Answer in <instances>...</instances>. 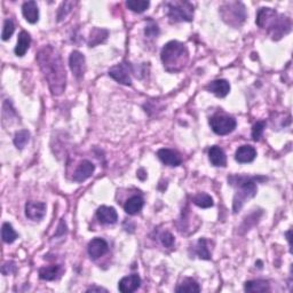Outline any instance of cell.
Returning a JSON list of instances; mask_svg holds the SVG:
<instances>
[{
  "label": "cell",
  "instance_id": "cell-1",
  "mask_svg": "<svg viewBox=\"0 0 293 293\" xmlns=\"http://www.w3.org/2000/svg\"><path fill=\"white\" fill-rule=\"evenodd\" d=\"M37 62L53 95H61L65 90L66 72L61 55L52 46H45L37 54Z\"/></svg>",
  "mask_w": 293,
  "mask_h": 293
},
{
  "label": "cell",
  "instance_id": "cell-2",
  "mask_svg": "<svg viewBox=\"0 0 293 293\" xmlns=\"http://www.w3.org/2000/svg\"><path fill=\"white\" fill-rule=\"evenodd\" d=\"M257 24L261 29H266L274 40L281 39L291 31V20L271 8H261L258 12Z\"/></svg>",
  "mask_w": 293,
  "mask_h": 293
},
{
  "label": "cell",
  "instance_id": "cell-3",
  "mask_svg": "<svg viewBox=\"0 0 293 293\" xmlns=\"http://www.w3.org/2000/svg\"><path fill=\"white\" fill-rule=\"evenodd\" d=\"M161 58L166 71L179 72L186 68L189 60V53L185 44L173 40L164 46Z\"/></svg>",
  "mask_w": 293,
  "mask_h": 293
},
{
  "label": "cell",
  "instance_id": "cell-4",
  "mask_svg": "<svg viewBox=\"0 0 293 293\" xmlns=\"http://www.w3.org/2000/svg\"><path fill=\"white\" fill-rule=\"evenodd\" d=\"M257 178H248V176H230L229 178V181L232 186L235 183H237L239 186L238 192L236 193L234 197V202H232V212L234 213H237L242 210V207L244 206V204L248 202L249 199L253 198L254 196L257 195L258 188L256 185Z\"/></svg>",
  "mask_w": 293,
  "mask_h": 293
},
{
  "label": "cell",
  "instance_id": "cell-5",
  "mask_svg": "<svg viewBox=\"0 0 293 293\" xmlns=\"http://www.w3.org/2000/svg\"><path fill=\"white\" fill-rule=\"evenodd\" d=\"M220 15L222 20L229 26L238 28L245 22L246 10L242 2L231 1L226 2L220 7Z\"/></svg>",
  "mask_w": 293,
  "mask_h": 293
},
{
  "label": "cell",
  "instance_id": "cell-6",
  "mask_svg": "<svg viewBox=\"0 0 293 293\" xmlns=\"http://www.w3.org/2000/svg\"><path fill=\"white\" fill-rule=\"evenodd\" d=\"M167 15L171 22H190L194 17V6L188 1L166 2Z\"/></svg>",
  "mask_w": 293,
  "mask_h": 293
},
{
  "label": "cell",
  "instance_id": "cell-7",
  "mask_svg": "<svg viewBox=\"0 0 293 293\" xmlns=\"http://www.w3.org/2000/svg\"><path fill=\"white\" fill-rule=\"evenodd\" d=\"M210 125L215 134H218V135H227V134L231 133L236 129L237 123L232 117L218 114L210 119Z\"/></svg>",
  "mask_w": 293,
  "mask_h": 293
},
{
  "label": "cell",
  "instance_id": "cell-8",
  "mask_svg": "<svg viewBox=\"0 0 293 293\" xmlns=\"http://www.w3.org/2000/svg\"><path fill=\"white\" fill-rule=\"evenodd\" d=\"M109 76L111 78H114L116 82L123 85L132 84V79H130V65L129 63H121V65L112 66L109 70Z\"/></svg>",
  "mask_w": 293,
  "mask_h": 293
},
{
  "label": "cell",
  "instance_id": "cell-9",
  "mask_svg": "<svg viewBox=\"0 0 293 293\" xmlns=\"http://www.w3.org/2000/svg\"><path fill=\"white\" fill-rule=\"evenodd\" d=\"M69 65L77 79L83 78L85 69H86V61H85V56L82 53L78 51H73L71 54H70Z\"/></svg>",
  "mask_w": 293,
  "mask_h": 293
},
{
  "label": "cell",
  "instance_id": "cell-10",
  "mask_svg": "<svg viewBox=\"0 0 293 293\" xmlns=\"http://www.w3.org/2000/svg\"><path fill=\"white\" fill-rule=\"evenodd\" d=\"M108 249H109L108 243L105 242L103 238H100V237L92 239V241L88 243V246H87L88 254H90L92 259H98V258L104 256V254L108 252Z\"/></svg>",
  "mask_w": 293,
  "mask_h": 293
},
{
  "label": "cell",
  "instance_id": "cell-11",
  "mask_svg": "<svg viewBox=\"0 0 293 293\" xmlns=\"http://www.w3.org/2000/svg\"><path fill=\"white\" fill-rule=\"evenodd\" d=\"M46 214V204L42 202H28L26 204V215L33 221H40Z\"/></svg>",
  "mask_w": 293,
  "mask_h": 293
},
{
  "label": "cell",
  "instance_id": "cell-12",
  "mask_svg": "<svg viewBox=\"0 0 293 293\" xmlns=\"http://www.w3.org/2000/svg\"><path fill=\"white\" fill-rule=\"evenodd\" d=\"M141 285V278L137 274H132L130 276L123 277L118 283L119 291L123 293H130L136 291Z\"/></svg>",
  "mask_w": 293,
  "mask_h": 293
},
{
  "label": "cell",
  "instance_id": "cell-13",
  "mask_svg": "<svg viewBox=\"0 0 293 293\" xmlns=\"http://www.w3.org/2000/svg\"><path fill=\"white\" fill-rule=\"evenodd\" d=\"M157 156L165 165H168V166L175 167L182 163L181 156L172 149H165V148L164 149H160L157 151Z\"/></svg>",
  "mask_w": 293,
  "mask_h": 293
},
{
  "label": "cell",
  "instance_id": "cell-14",
  "mask_svg": "<svg viewBox=\"0 0 293 293\" xmlns=\"http://www.w3.org/2000/svg\"><path fill=\"white\" fill-rule=\"evenodd\" d=\"M95 171V165L90 161H83L73 173V181L83 182L91 178Z\"/></svg>",
  "mask_w": 293,
  "mask_h": 293
},
{
  "label": "cell",
  "instance_id": "cell-15",
  "mask_svg": "<svg viewBox=\"0 0 293 293\" xmlns=\"http://www.w3.org/2000/svg\"><path fill=\"white\" fill-rule=\"evenodd\" d=\"M97 217L98 221L103 225H112L116 224L118 220V214L114 207L110 206H101L97 211Z\"/></svg>",
  "mask_w": 293,
  "mask_h": 293
},
{
  "label": "cell",
  "instance_id": "cell-16",
  "mask_svg": "<svg viewBox=\"0 0 293 293\" xmlns=\"http://www.w3.org/2000/svg\"><path fill=\"white\" fill-rule=\"evenodd\" d=\"M257 157V150L254 149V147L249 146H242L239 147L237 150H236L235 154V160L241 164L245 163H251Z\"/></svg>",
  "mask_w": 293,
  "mask_h": 293
},
{
  "label": "cell",
  "instance_id": "cell-17",
  "mask_svg": "<svg viewBox=\"0 0 293 293\" xmlns=\"http://www.w3.org/2000/svg\"><path fill=\"white\" fill-rule=\"evenodd\" d=\"M22 13L24 19L31 24L37 23L38 20H39V9H38L37 2L33 1V0L23 3Z\"/></svg>",
  "mask_w": 293,
  "mask_h": 293
},
{
  "label": "cell",
  "instance_id": "cell-18",
  "mask_svg": "<svg viewBox=\"0 0 293 293\" xmlns=\"http://www.w3.org/2000/svg\"><path fill=\"white\" fill-rule=\"evenodd\" d=\"M206 90L209 92H212V93L217 95L218 98H225L227 97L229 91H230V85L225 79H217L207 85Z\"/></svg>",
  "mask_w": 293,
  "mask_h": 293
},
{
  "label": "cell",
  "instance_id": "cell-19",
  "mask_svg": "<svg viewBox=\"0 0 293 293\" xmlns=\"http://www.w3.org/2000/svg\"><path fill=\"white\" fill-rule=\"evenodd\" d=\"M209 158L213 166L224 167L227 164V157H226L225 151L218 146L211 147L209 150Z\"/></svg>",
  "mask_w": 293,
  "mask_h": 293
},
{
  "label": "cell",
  "instance_id": "cell-20",
  "mask_svg": "<svg viewBox=\"0 0 293 293\" xmlns=\"http://www.w3.org/2000/svg\"><path fill=\"white\" fill-rule=\"evenodd\" d=\"M143 205H144V200L142 197L132 196L130 198L126 200V203L124 205V210L127 214L134 215V214H137L141 210H142Z\"/></svg>",
  "mask_w": 293,
  "mask_h": 293
},
{
  "label": "cell",
  "instance_id": "cell-21",
  "mask_svg": "<svg viewBox=\"0 0 293 293\" xmlns=\"http://www.w3.org/2000/svg\"><path fill=\"white\" fill-rule=\"evenodd\" d=\"M31 44V37L30 34L27 33V31H22L19 34V38H17V44L15 47V54L17 56H24L26 53L28 52V49L30 47Z\"/></svg>",
  "mask_w": 293,
  "mask_h": 293
},
{
  "label": "cell",
  "instance_id": "cell-22",
  "mask_svg": "<svg viewBox=\"0 0 293 293\" xmlns=\"http://www.w3.org/2000/svg\"><path fill=\"white\" fill-rule=\"evenodd\" d=\"M61 273V266L52 264V266L42 267L39 269V277L44 281H54Z\"/></svg>",
  "mask_w": 293,
  "mask_h": 293
},
{
  "label": "cell",
  "instance_id": "cell-23",
  "mask_svg": "<svg viewBox=\"0 0 293 293\" xmlns=\"http://www.w3.org/2000/svg\"><path fill=\"white\" fill-rule=\"evenodd\" d=\"M244 290L246 292H267L270 290L269 283L263 280L257 281H249L244 285Z\"/></svg>",
  "mask_w": 293,
  "mask_h": 293
},
{
  "label": "cell",
  "instance_id": "cell-24",
  "mask_svg": "<svg viewBox=\"0 0 293 293\" xmlns=\"http://www.w3.org/2000/svg\"><path fill=\"white\" fill-rule=\"evenodd\" d=\"M108 30L104 29H98V28H95V29L92 30L91 36H90V40H88V45L90 47H94L101 42H103L108 37Z\"/></svg>",
  "mask_w": 293,
  "mask_h": 293
},
{
  "label": "cell",
  "instance_id": "cell-25",
  "mask_svg": "<svg viewBox=\"0 0 293 293\" xmlns=\"http://www.w3.org/2000/svg\"><path fill=\"white\" fill-rule=\"evenodd\" d=\"M176 292H187V293H194V292H200V288L196 281L192 278H186L178 288L175 289Z\"/></svg>",
  "mask_w": 293,
  "mask_h": 293
},
{
  "label": "cell",
  "instance_id": "cell-26",
  "mask_svg": "<svg viewBox=\"0 0 293 293\" xmlns=\"http://www.w3.org/2000/svg\"><path fill=\"white\" fill-rule=\"evenodd\" d=\"M193 203L202 209H209L213 206V198L205 193H200L193 197Z\"/></svg>",
  "mask_w": 293,
  "mask_h": 293
},
{
  "label": "cell",
  "instance_id": "cell-27",
  "mask_svg": "<svg viewBox=\"0 0 293 293\" xmlns=\"http://www.w3.org/2000/svg\"><path fill=\"white\" fill-rule=\"evenodd\" d=\"M149 5L150 2L146 1V0H129L126 1V6L134 13H143Z\"/></svg>",
  "mask_w": 293,
  "mask_h": 293
},
{
  "label": "cell",
  "instance_id": "cell-28",
  "mask_svg": "<svg viewBox=\"0 0 293 293\" xmlns=\"http://www.w3.org/2000/svg\"><path fill=\"white\" fill-rule=\"evenodd\" d=\"M1 237H2V241L5 243H13L15 239L17 238V234L16 231L14 230L12 225L9 224H3L2 225V229H1Z\"/></svg>",
  "mask_w": 293,
  "mask_h": 293
},
{
  "label": "cell",
  "instance_id": "cell-29",
  "mask_svg": "<svg viewBox=\"0 0 293 293\" xmlns=\"http://www.w3.org/2000/svg\"><path fill=\"white\" fill-rule=\"evenodd\" d=\"M30 140V133L28 132L27 130H19L15 134V137H14V144L17 149H23L24 147L27 146V143L29 142Z\"/></svg>",
  "mask_w": 293,
  "mask_h": 293
},
{
  "label": "cell",
  "instance_id": "cell-30",
  "mask_svg": "<svg viewBox=\"0 0 293 293\" xmlns=\"http://www.w3.org/2000/svg\"><path fill=\"white\" fill-rule=\"evenodd\" d=\"M196 253L200 259L204 260H210L211 259V253L209 251V248H207V242L205 238H200L196 244Z\"/></svg>",
  "mask_w": 293,
  "mask_h": 293
},
{
  "label": "cell",
  "instance_id": "cell-31",
  "mask_svg": "<svg viewBox=\"0 0 293 293\" xmlns=\"http://www.w3.org/2000/svg\"><path fill=\"white\" fill-rule=\"evenodd\" d=\"M14 30H15V26H14L12 20H5L3 22V28H2V33H1V38L2 40H8L12 34L14 33Z\"/></svg>",
  "mask_w": 293,
  "mask_h": 293
},
{
  "label": "cell",
  "instance_id": "cell-32",
  "mask_svg": "<svg viewBox=\"0 0 293 293\" xmlns=\"http://www.w3.org/2000/svg\"><path fill=\"white\" fill-rule=\"evenodd\" d=\"M264 127H266V122H264V121L257 122L256 124L253 125V129H252V139L254 141H259L260 140V137L262 136Z\"/></svg>",
  "mask_w": 293,
  "mask_h": 293
},
{
  "label": "cell",
  "instance_id": "cell-33",
  "mask_svg": "<svg viewBox=\"0 0 293 293\" xmlns=\"http://www.w3.org/2000/svg\"><path fill=\"white\" fill-rule=\"evenodd\" d=\"M73 6V2H69V1H65L63 2L61 7L59 8V14H58V19L59 21H61L65 19L66 16V14H68L70 10H71V7Z\"/></svg>",
  "mask_w": 293,
  "mask_h": 293
},
{
  "label": "cell",
  "instance_id": "cell-34",
  "mask_svg": "<svg viewBox=\"0 0 293 293\" xmlns=\"http://www.w3.org/2000/svg\"><path fill=\"white\" fill-rule=\"evenodd\" d=\"M161 241L162 244L166 246V248H172L173 244H174V237H173V235L168 231H165L161 235Z\"/></svg>",
  "mask_w": 293,
  "mask_h": 293
},
{
  "label": "cell",
  "instance_id": "cell-35",
  "mask_svg": "<svg viewBox=\"0 0 293 293\" xmlns=\"http://www.w3.org/2000/svg\"><path fill=\"white\" fill-rule=\"evenodd\" d=\"M144 33H146L147 37L154 38L157 37L158 33H160V30H158V27L154 22H151V26H147L146 30H144Z\"/></svg>",
  "mask_w": 293,
  "mask_h": 293
},
{
  "label": "cell",
  "instance_id": "cell-36",
  "mask_svg": "<svg viewBox=\"0 0 293 293\" xmlns=\"http://www.w3.org/2000/svg\"><path fill=\"white\" fill-rule=\"evenodd\" d=\"M94 292V291H98V292H101V291H103V292H107V290H105V289H103V288H98V287H92V288H90V289H87V292Z\"/></svg>",
  "mask_w": 293,
  "mask_h": 293
},
{
  "label": "cell",
  "instance_id": "cell-37",
  "mask_svg": "<svg viewBox=\"0 0 293 293\" xmlns=\"http://www.w3.org/2000/svg\"><path fill=\"white\" fill-rule=\"evenodd\" d=\"M291 232H292L291 230H289V231L287 232V234H285V235H287V237H288L289 243H290V246H291Z\"/></svg>",
  "mask_w": 293,
  "mask_h": 293
}]
</instances>
